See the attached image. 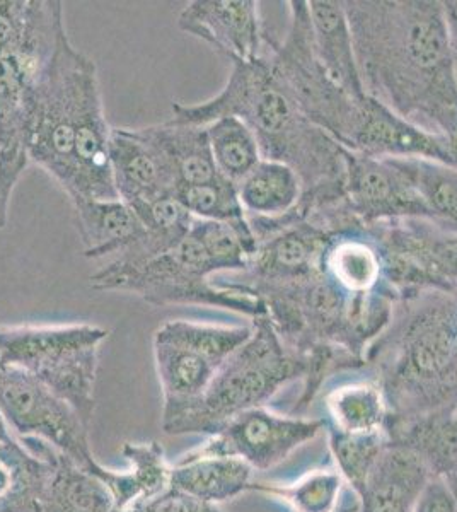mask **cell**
<instances>
[{"mask_svg": "<svg viewBox=\"0 0 457 512\" xmlns=\"http://www.w3.org/2000/svg\"><path fill=\"white\" fill-rule=\"evenodd\" d=\"M343 4L365 94L442 137L457 120V72L444 2Z\"/></svg>", "mask_w": 457, "mask_h": 512, "instance_id": "1", "label": "cell"}, {"mask_svg": "<svg viewBox=\"0 0 457 512\" xmlns=\"http://www.w3.org/2000/svg\"><path fill=\"white\" fill-rule=\"evenodd\" d=\"M236 117L255 134L263 159L284 163L302 183L299 216L345 202L347 154L328 132L307 118L296 99L260 59L232 64L226 86L198 105L173 103V122L207 127Z\"/></svg>", "mask_w": 457, "mask_h": 512, "instance_id": "2", "label": "cell"}, {"mask_svg": "<svg viewBox=\"0 0 457 512\" xmlns=\"http://www.w3.org/2000/svg\"><path fill=\"white\" fill-rule=\"evenodd\" d=\"M364 362L374 369L389 417L457 410V296L425 291L400 299Z\"/></svg>", "mask_w": 457, "mask_h": 512, "instance_id": "3", "label": "cell"}, {"mask_svg": "<svg viewBox=\"0 0 457 512\" xmlns=\"http://www.w3.org/2000/svg\"><path fill=\"white\" fill-rule=\"evenodd\" d=\"M98 67L65 35L40 76L29 101V161L38 164L65 193L74 181L77 132L101 103Z\"/></svg>", "mask_w": 457, "mask_h": 512, "instance_id": "4", "label": "cell"}, {"mask_svg": "<svg viewBox=\"0 0 457 512\" xmlns=\"http://www.w3.org/2000/svg\"><path fill=\"white\" fill-rule=\"evenodd\" d=\"M251 325V337L220 366L197 405L162 425L168 436H212L246 410L267 407L287 384L304 379V364L280 340L267 316L251 320Z\"/></svg>", "mask_w": 457, "mask_h": 512, "instance_id": "5", "label": "cell"}, {"mask_svg": "<svg viewBox=\"0 0 457 512\" xmlns=\"http://www.w3.org/2000/svg\"><path fill=\"white\" fill-rule=\"evenodd\" d=\"M108 330L94 325L0 326V362L35 376L87 425L94 417L99 349Z\"/></svg>", "mask_w": 457, "mask_h": 512, "instance_id": "6", "label": "cell"}, {"mask_svg": "<svg viewBox=\"0 0 457 512\" xmlns=\"http://www.w3.org/2000/svg\"><path fill=\"white\" fill-rule=\"evenodd\" d=\"M212 275L214 268L209 256L190 229L180 245L151 262L140 265L110 262L89 280L94 291L130 292L157 308L197 304L236 311L251 320L267 316L260 299L215 286L209 280Z\"/></svg>", "mask_w": 457, "mask_h": 512, "instance_id": "7", "label": "cell"}, {"mask_svg": "<svg viewBox=\"0 0 457 512\" xmlns=\"http://www.w3.org/2000/svg\"><path fill=\"white\" fill-rule=\"evenodd\" d=\"M289 6V30L282 41L270 38L265 57L307 118L345 147L362 98L345 93L319 62L306 0H292Z\"/></svg>", "mask_w": 457, "mask_h": 512, "instance_id": "8", "label": "cell"}, {"mask_svg": "<svg viewBox=\"0 0 457 512\" xmlns=\"http://www.w3.org/2000/svg\"><path fill=\"white\" fill-rule=\"evenodd\" d=\"M0 417L19 439H40L89 470L96 463L89 425L35 376L0 362Z\"/></svg>", "mask_w": 457, "mask_h": 512, "instance_id": "9", "label": "cell"}, {"mask_svg": "<svg viewBox=\"0 0 457 512\" xmlns=\"http://www.w3.org/2000/svg\"><path fill=\"white\" fill-rule=\"evenodd\" d=\"M323 431L324 419L275 414L267 407L251 408L222 425L195 451L239 458L253 470L267 472Z\"/></svg>", "mask_w": 457, "mask_h": 512, "instance_id": "10", "label": "cell"}, {"mask_svg": "<svg viewBox=\"0 0 457 512\" xmlns=\"http://www.w3.org/2000/svg\"><path fill=\"white\" fill-rule=\"evenodd\" d=\"M345 200L364 227L403 219L434 222L411 181L388 158L348 151Z\"/></svg>", "mask_w": 457, "mask_h": 512, "instance_id": "11", "label": "cell"}, {"mask_svg": "<svg viewBox=\"0 0 457 512\" xmlns=\"http://www.w3.org/2000/svg\"><path fill=\"white\" fill-rule=\"evenodd\" d=\"M178 26L232 64L260 59L270 43L255 0H195L181 11Z\"/></svg>", "mask_w": 457, "mask_h": 512, "instance_id": "12", "label": "cell"}, {"mask_svg": "<svg viewBox=\"0 0 457 512\" xmlns=\"http://www.w3.org/2000/svg\"><path fill=\"white\" fill-rule=\"evenodd\" d=\"M48 62L21 55L0 59V190L9 198L29 164L31 89Z\"/></svg>", "mask_w": 457, "mask_h": 512, "instance_id": "13", "label": "cell"}, {"mask_svg": "<svg viewBox=\"0 0 457 512\" xmlns=\"http://www.w3.org/2000/svg\"><path fill=\"white\" fill-rule=\"evenodd\" d=\"M345 149L369 158L429 159L449 166L440 135L406 122L371 96L359 101Z\"/></svg>", "mask_w": 457, "mask_h": 512, "instance_id": "14", "label": "cell"}, {"mask_svg": "<svg viewBox=\"0 0 457 512\" xmlns=\"http://www.w3.org/2000/svg\"><path fill=\"white\" fill-rule=\"evenodd\" d=\"M110 163L116 195L130 207L176 192L173 171L144 128H113Z\"/></svg>", "mask_w": 457, "mask_h": 512, "instance_id": "15", "label": "cell"}, {"mask_svg": "<svg viewBox=\"0 0 457 512\" xmlns=\"http://www.w3.org/2000/svg\"><path fill=\"white\" fill-rule=\"evenodd\" d=\"M152 344L164 400L162 425H168L197 405L220 366L200 350L169 337L159 328Z\"/></svg>", "mask_w": 457, "mask_h": 512, "instance_id": "16", "label": "cell"}, {"mask_svg": "<svg viewBox=\"0 0 457 512\" xmlns=\"http://www.w3.org/2000/svg\"><path fill=\"white\" fill-rule=\"evenodd\" d=\"M50 465L40 512H113L115 499L103 480L40 439H18Z\"/></svg>", "mask_w": 457, "mask_h": 512, "instance_id": "17", "label": "cell"}, {"mask_svg": "<svg viewBox=\"0 0 457 512\" xmlns=\"http://www.w3.org/2000/svg\"><path fill=\"white\" fill-rule=\"evenodd\" d=\"M430 477L417 453L388 443L357 492L359 512H411Z\"/></svg>", "mask_w": 457, "mask_h": 512, "instance_id": "18", "label": "cell"}, {"mask_svg": "<svg viewBox=\"0 0 457 512\" xmlns=\"http://www.w3.org/2000/svg\"><path fill=\"white\" fill-rule=\"evenodd\" d=\"M314 52L328 76L352 98L367 96L360 81L352 31L342 0H306Z\"/></svg>", "mask_w": 457, "mask_h": 512, "instance_id": "19", "label": "cell"}, {"mask_svg": "<svg viewBox=\"0 0 457 512\" xmlns=\"http://www.w3.org/2000/svg\"><path fill=\"white\" fill-rule=\"evenodd\" d=\"M84 256L99 260L120 256L144 238L145 227L130 205L115 200L70 198Z\"/></svg>", "mask_w": 457, "mask_h": 512, "instance_id": "20", "label": "cell"}, {"mask_svg": "<svg viewBox=\"0 0 457 512\" xmlns=\"http://www.w3.org/2000/svg\"><path fill=\"white\" fill-rule=\"evenodd\" d=\"M253 472L255 470L239 458L200 454L193 449L171 466L169 487L217 506L258 489Z\"/></svg>", "mask_w": 457, "mask_h": 512, "instance_id": "21", "label": "cell"}, {"mask_svg": "<svg viewBox=\"0 0 457 512\" xmlns=\"http://www.w3.org/2000/svg\"><path fill=\"white\" fill-rule=\"evenodd\" d=\"M123 458L128 461L125 472H116L96 461L89 472L106 483L115 499V511H125L151 501L171 485V466L164 448L157 441L125 443Z\"/></svg>", "mask_w": 457, "mask_h": 512, "instance_id": "22", "label": "cell"}, {"mask_svg": "<svg viewBox=\"0 0 457 512\" xmlns=\"http://www.w3.org/2000/svg\"><path fill=\"white\" fill-rule=\"evenodd\" d=\"M321 270L348 296H371L389 289L381 255L364 227L352 233L335 234L324 251Z\"/></svg>", "mask_w": 457, "mask_h": 512, "instance_id": "23", "label": "cell"}, {"mask_svg": "<svg viewBox=\"0 0 457 512\" xmlns=\"http://www.w3.org/2000/svg\"><path fill=\"white\" fill-rule=\"evenodd\" d=\"M144 128L173 171L176 190L220 180L205 127L183 125L173 120ZM176 193V192H174Z\"/></svg>", "mask_w": 457, "mask_h": 512, "instance_id": "24", "label": "cell"}, {"mask_svg": "<svg viewBox=\"0 0 457 512\" xmlns=\"http://www.w3.org/2000/svg\"><path fill=\"white\" fill-rule=\"evenodd\" d=\"M238 197L246 217L284 219L301 204L302 183L287 164L261 159L239 183Z\"/></svg>", "mask_w": 457, "mask_h": 512, "instance_id": "25", "label": "cell"}, {"mask_svg": "<svg viewBox=\"0 0 457 512\" xmlns=\"http://www.w3.org/2000/svg\"><path fill=\"white\" fill-rule=\"evenodd\" d=\"M50 465L16 437L0 441V512H40Z\"/></svg>", "mask_w": 457, "mask_h": 512, "instance_id": "26", "label": "cell"}, {"mask_svg": "<svg viewBox=\"0 0 457 512\" xmlns=\"http://www.w3.org/2000/svg\"><path fill=\"white\" fill-rule=\"evenodd\" d=\"M328 419L324 429L343 434L386 432L389 410L379 384L374 379L343 384L331 390L324 400Z\"/></svg>", "mask_w": 457, "mask_h": 512, "instance_id": "27", "label": "cell"}, {"mask_svg": "<svg viewBox=\"0 0 457 512\" xmlns=\"http://www.w3.org/2000/svg\"><path fill=\"white\" fill-rule=\"evenodd\" d=\"M388 159L411 181L435 224L457 233V169L429 159Z\"/></svg>", "mask_w": 457, "mask_h": 512, "instance_id": "28", "label": "cell"}, {"mask_svg": "<svg viewBox=\"0 0 457 512\" xmlns=\"http://www.w3.org/2000/svg\"><path fill=\"white\" fill-rule=\"evenodd\" d=\"M205 130L220 175L238 187L263 159L255 134L236 117L219 118Z\"/></svg>", "mask_w": 457, "mask_h": 512, "instance_id": "29", "label": "cell"}, {"mask_svg": "<svg viewBox=\"0 0 457 512\" xmlns=\"http://www.w3.org/2000/svg\"><path fill=\"white\" fill-rule=\"evenodd\" d=\"M347 480L338 468H319L289 485L258 483L256 492H265L284 501L292 512H336Z\"/></svg>", "mask_w": 457, "mask_h": 512, "instance_id": "30", "label": "cell"}, {"mask_svg": "<svg viewBox=\"0 0 457 512\" xmlns=\"http://www.w3.org/2000/svg\"><path fill=\"white\" fill-rule=\"evenodd\" d=\"M326 431L336 468L357 494L382 451L388 446V434H343L333 429Z\"/></svg>", "mask_w": 457, "mask_h": 512, "instance_id": "31", "label": "cell"}, {"mask_svg": "<svg viewBox=\"0 0 457 512\" xmlns=\"http://www.w3.org/2000/svg\"><path fill=\"white\" fill-rule=\"evenodd\" d=\"M174 197L195 219L222 222H243L248 219L239 202L238 187L226 178L197 187L178 188Z\"/></svg>", "mask_w": 457, "mask_h": 512, "instance_id": "32", "label": "cell"}, {"mask_svg": "<svg viewBox=\"0 0 457 512\" xmlns=\"http://www.w3.org/2000/svg\"><path fill=\"white\" fill-rule=\"evenodd\" d=\"M38 0H0V59L26 45L35 24Z\"/></svg>", "mask_w": 457, "mask_h": 512, "instance_id": "33", "label": "cell"}, {"mask_svg": "<svg viewBox=\"0 0 457 512\" xmlns=\"http://www.w3.org/2000/svg\"><path fill=\"white\" fill-rule=\"evenodd\" d=\"M113 512H224L214 504L198 501L191 495L169 487L151 501L142 502L139 506L130 507L125 511Z\"/></svg>", "mask_w": 457, "mask_h": 512, "instance_id": "34", "label": "cell"}, {"mask_svg": "<svg viewBox=\"0 0 457 512\" xmlns=\"http://www.w3.org/2000/svg\"><path fill=\"white\" fill-rule=\"evenodd\" d=\"M411 512H457V497L440 477H430Z\"/></svg>", "mask_w": 457, "mask_h": 512, "instance_id": "35", "label": "cell"}, {"mask_svg": "<svg viewBox=\"0 0 457 512\" xmlns=\"http://www.w3.org/2000/svg\"><path fill=\"white\" fill-rule=\"evenodd\" d=\"M446 7L447 24L451 31L452 53H454V64H456L457 72V0H449L444 2Z\"/></svg>", "mask_w": 457, "mask_h": 512, "instance_id": "36", "label": "cell"}, {"mask_svg": "<svg viewBox=\"0 0 457 512\" xmlns=\"http://www.w3.org/2000/svg\"><path fill=\"white\" fill-rule=\"evenodd\" d=\"M442 139L446 142L447 158H449V166L457 169V120L447 128Z\"/></svg>", "mask_w": 457, "mask_h": 512, "instance_id": "37", "label": "cell"}, {"mask_svg": "<svg viewBox=\"0 0 457 512\" xmlns=\"http://www.w3.org/2000/svg\"><path fill=\"white\" fill-rule=\"evenodd\" d=\"M9 205H11V198L6 197L2 190H0V231L6 227Z\"/></svg>", "mask_w": 457, "mask_h": 512, "instance_id": "38", "label": "cell"}, {"mask_svg": "<svg viewBox=\"0 0 457 512\" xmlns=\"http://www.w3.org/2000/svg\"><path fill=\"white\" fill-rule=\"evenodd\" d=\"M11 439H14V436L9 432L7 425L4 424V420L0 417V441H11Z\"/></svg>", "mask_w": 457, "mask_h": 512, "instance_id": "39", "label": "cell"}]
</instances>
